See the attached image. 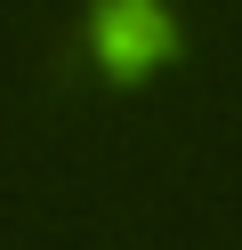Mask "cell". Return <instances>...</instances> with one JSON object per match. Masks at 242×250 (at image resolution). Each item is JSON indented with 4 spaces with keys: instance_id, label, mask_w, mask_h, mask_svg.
I'll return each mask as SVG.
<instances>
[{
    "instance_id": "cell-1",
    "label": "cell",
    "mask_w": 242,
    "mask_h": 250,
    "mask_svg": "<svg viewBox=\"0 0 242 250\" xmlns=\"http://www.w3.org/2000/svg\"><path fill=\"white\" fill-rule=\"evenodd\" d=\"M97 49L113 57V73H137L170 49V17H161L154 0H113L105 17H97Z\"/></svg>"
}]
</instances>
